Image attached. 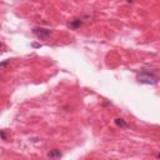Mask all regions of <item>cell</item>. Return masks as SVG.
<instances>
[{
  "mask_svg": "<svg viewBox=\"0 0 160 160\" xmlns=\"http://www.w3.org/2000/svg\"><path fill=\"white\" fill-rule=\"evenodd\" d=\"M61 151L60 150H58V149H54V150H50L49 152H48V156L49 158H52V159H58V158H61Z\"/></svg>",
  "mask_w": 160,
  "mask_h": 160,
  "instance_id": "cell-3",
  "label": "cell"
},
{
  "mask_svg": "<svg viewBox=\"0 0 160 160\" xmlns=\"http://www.w3.org/2000/svg\"><path fill=\"white\" fill-rule=\"evenodd\" d=\"M138 81L141 84H149V85H154L158 82L156 76H154L152 74H150L149 71H142L141 74L138 75Z\"/></svg>",
  "mask_w": 160,
  "mask_h": 160,
  "instance_id": "cell-1",
  "label": "cell"
},
{
  "mask_svg": "<svg viewBox=\"0 0 160 160\" xmlns=\"http://www.w3.org/2000/svg\"><path fill=\"white\" fill-rule=\"evenodd\" d=\"M80 25H81V20H80V19H75V20H74L72 22H70L68 26L71 28V29H76V28H79Z\"/></svg>",
  "mask_w": 160,
  "mask_h": 160,
  "instance_id": "cell-5",
  "label": "cell"
},
{
  "mask_svg": "<svg viewBox=\"0 0 160 160\" xmlns=\"http://www.w3.org/2000/svg\"><path fill=\"white\" fill-rule=\"evenodd\" d=\"M115 124H116L118 126L122 128V129H126V128H128V124H126L122 119H120V118H116V119H115Z\"/></svg>",
  "mask_w": 160,
  "mask_h": 160,
  "instance_id": "cell-4",
  "label": "cell"
},
{
  "mask_svg": "<svg viewBox=\"0 0 160 160\" xmlns=\"http://www.w3.org/2000/svg\"><path fill=\"white\" fill-rule=\"evenodd\" d=\"M32 32H34V35L36 38L42 39V40H46L50 36V34H51V31L49 29H44V28H34Z\"/></svg>",
  "mask_w": 160,
  "mask_h": 160,
  "instance_id": "cell-2",
  "label": "cell"
}]
</instances>
